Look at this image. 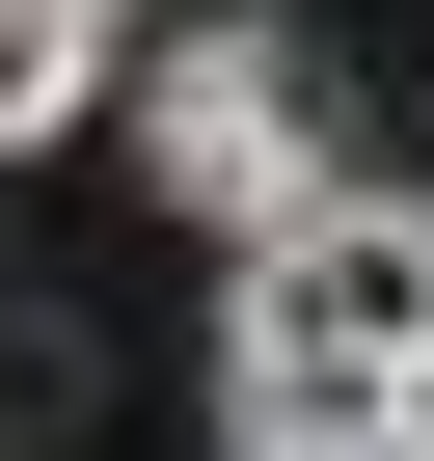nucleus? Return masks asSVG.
I'll return each mask as SVG.
<instances>
[{
	"instance_id": "f257e3e1",
	"label": "nucleus",
	"mask_w": 434,
	"mask_h": 461,
	"mask_svg": "<svg viewBox=\"0 0 434 461\" xmlns=\"http://www.w3.org/2000/svg\"><path fill=\"white\" fill-rule=\"evenodd\" d=\"M407 353H434V217L326 190L217 299V461H407Z\"/></svg>"
},
{
	"instance_id": "f03ea898",
	"label": "nucleus",
	"mask_w": 434,
	"mask_h": 461,
	"mask_svg": "<svg viewBox=\"0 0 434 461\" xmlns=\"http://www.w3.org/2000/svg\"><path fill=\"white\" fill-rule=\"evenodd\" d=\"M136 163H163V217H217V245H299V217L353 190V136H326V82H299L272 28H190V55L136 82Z\"/></svg>"
},
{
	"instance_id": "7ed1b4c3",
	"label": "nucleus",
	"mask_w": 434,
	"mask_h": 461,
	"mask_svg": "<svg viewBox=\"0 0 434 461\" xmlns=\"http://www.w3.org/2000/svg\"><path fill=\"white\" fill-rule=\"evenodd\" d=\"M109 28H136V0H0V163H55L109 109Z\"/></svg>"
},
{
	"instance_id": "20e7f679",
	"label": "nucleus",
	"mask_w": 434,
	"mask_h": 461,
	"mask_svg": "<svg viewBox=\"0 0 434 461\" xmlns=\"http://www.w3.org/2000/svg\"><path fill=\"white\" fill-rule=\"evenodd\" d=\"M407 461H434V353H407Z\"/></svg>"
}]
</instances>
